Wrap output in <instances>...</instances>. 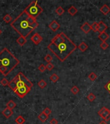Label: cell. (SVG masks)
<instances>
[{"label":"cell","instance_id":"obj_1","mask_svg":"<svg viewBox=\"0 0 110 124\" xmlns=\"http://www.w3.org/2000/svg\"><path fill=\"white\" fill-rule=\"evenodd\" d=\"M77 47L64 32L57 34L48 45V49L61 62H65Z\"/></svg>","mask_w":110,"mask_h":124},{"label":"cell","instance_id":"obj_2","mask_svg":"<svg viewBox=\"0 0 110 124\" xmlns=\"http://www.w3.org/2000/svg\"><path fill=\"white\" fill-rule=\"evenodd\" d=\"M11 26L17 32L27 38L39 26L36 19L27 14L25 10L11 23Z\"/></svg>","mask_w":110,"mask_h":124},{"label":"cell","instance_id":"obj_3","mask_svg":"<svg viewBox=\"0 0 110 124\" xmlns=\"http://www.w3.org/2000/svg\"><path fill=\"white\" fill-rule=\"evenodd\" d=\"M8 87L19 98H23L30 91L33 87V83L20 72L9 82Z\"/></svg>","mask_w":110,"mask_h":124},{"label":"cell","instance_id":"obj_4","mask_svg":"<svg viewBox=\"0 0 110 124\" xmlns=\"http://www.w3.org/2000/svg\"><path fill=\"white\" fill-rule=\"evenodd\" d=\"M19 60L7 48L0 52V72L6 76L19 64Z\"/></svg>","mask_w":110,"mask_h":124},{"label":"cell","instance_id":"obj_5","mask_svg":"<svg viewBox=\"0 0 110 124\" xmlns=\"http://www.w3.org/2000/svg\"><path fill=\"white\" fill-rule=\"evenodd\" d=\"M24 10L28 14L35 19L43 11V8L38 4V1H32Z\"/></svg>","mask_w":110,"mask_h":124},{"label":"cell","instance_id":"obj_6","mask_svg":"<svg viewBox=\"0 0 110 124\" xmlns=\"http://www.w3.org/2000/svg\"><path fill=\"white\" fill-rule=\"evenodd\" d=\"M31 41L35 45H39V44L43 41V37L40 34L38 33H35L30 38Z\"/></svg>","mask_w":110,"mask_h":124},{"label":"cell","instance_id":"obj_7","mask_svg":"<svg viewBox=\"0 0 110 124\" xmlns=\"http://www.w3.org/2000/svg\"><path fill=\"white\" fill-rule=\"evenodd\" d=\"M110 113V110H109L108 108L102 107L100 109L99 111L98 112V114L99 115L100 117H102L103 120H105V118H106V116H108V114Z\"/></svg>","mask_w":110,"mask_h":124},{"label":"cell","instance_id":"obj_8","mask_svg":"<svg viewBox=\"0 0 110 124\" xmlns=\"http://www.w3.org/2000/svg\"><path fill=\"white\" fill-rule=\"evenodd\" d=\"M49 28H50L52 31L55 32V31H57V30L60 28V25L56 21L54 20L52 21V22L50 23V25H49Z\"/></svg>","mask_w":110,"mask_h":124},{"label":"cell","instance_id":"obj_9","mask_svg":"<svg viewBox=\"0 0 110 124\" xmlns=\"http://www.w3.org/2000/svg\"><path fill=\"white\" fill-rule=\"evenodd\" d=\"M107 29H108V26L103 21H100V23H99V29H98L97 32H99V34L104 32Z\"/></svg>","mask_w":110,"mask_h":124},{"label":"cell","instance_id":"obj_10","mask_svg":"<svg viewBox=\"0 0 110 124\" xmlns=\"http://www.w3.org/2000/svg\"><path fill=\"white\" fill-rule=\"evenodd\" d=\"M81 29L83 31V32H84L85 34H88L91 30V25H89L88 22H85L81 27Z\"/></svg>","mask_w":110,"mask_h":124},{"label":"cell","instance_id":"obj_11","mask_svg":"<svg viewBox=\"0 0 110 124\" xmlns=\"http://www.w3.org/2000/svg\"><path fill=\"white\" fill-rule=\"evenodd\" d=\"M2 114L6 118H9L13 115V111L12 109H10L6 107L3 111Z\"/></svg>","mask_w":110,"mask_h":124},{"label":"cell","instance_id":"obj_12","mask_svg":"<svg viewBox=\"0 0 110 124\" xmlns=\"http://www.w3.org/2000/svg\"><path fill=\"white\" fill-rule=\"evenodd\" d=\"M100 12L104 15H107L108 13L110 12V8L108 6V5H104L103 6L101 7V8H100Z\"/></svg>","mask_w":110,"mask_h":124},{"label":"cell","instance_id":"obj_13","mask_svg":"<svg viewBox=\"0 0 110 124\" xmlns=\"http://www.w3.org/2000/svg\"><path fill=\"white\" fill-rule=\"evenodd\" d=\"M88 45L86 43H84V41L81 42V44L78 47V49H79V50H81L82 52H84V51H86L88 49Z\"/></svg>","mask_w":110,"mask_h":124},{"label":"cell","instance_id":"obj_14","mask_svg":"<svg viewBox=\"0 0 110 124\" xmlns=\"http://www.w3.org/2000/svg\"><path fill=\"white\" fill-rule=\"evenodd\" d=\"M38 119H39L41 122L44 123V122H45L48 119V116H47L46 114H45L44 112H42L41 113L39 114V116H38Z\"/></svg>","mask_w":110,"mask_h":124},{"label":"cell","instance_id":"obj_15","mask_svg":"<svg viewBox=\"0 0 110 124\" xmlns=\"http://www.w3.org/2000/svg\"><path fill=\"white\" fill-rule=\"evenodd\" d=\"M16 41L17 43L19 44L20 46H23L26 43H27V41L26 38H25V37H23V36H20V37H19L17 39Z\"/></svg>","mask_w":110,"mask_h":124},{"label":"cell","instance_id":"obj_16","mask_svg":"<svg viewBox=\"0 0 110 124\" xmlns=\"http://www.w3.org/2000/svg\"><path fill=\"white\" fill-rule=\"evenodd\" d=\"M99 38L102 42H103V41H106V40L109 38V35L106 33V32H102V33L101 34H99Z\"/></svg>","mask_w":110,"mask_h":124},{"label":"cell","instance_id":"obj_17","mask_svg":"<svg viewBox=\"0 0 110 124\" xmlns=\"http://www.w3.org/2000/svg\"><path fill=\"white\" fill-rule=\"evenodd\" d=\"M77 12H78L77 9L75 8V6H71L70 7L68 8V12L71 16H74L75 14H77Z\"/></svg>","mask_w":110,"mask_h":124},{"label":"cell","instance_id":"obj_18","mask_svg":"<svg viewBox=\"0 0 110 124\" xmlns=\"http://www.w3.org/2000/svg\"><path fill=\"white\" fill-rule=\"evenodd\" d=\"M16 103H15L13 100H10L8 103H6V107L12 110L13 109H14V108L16 107Z\"/></svg>","mask_w":110,"mask_h":124},{"label":"cell","instance_id":"obj_19","mask_svg":"<svg viewBox=\"0 0 110 124\" xmlns=\"http://www.w3.org/2000/svg\"><path fill=\"white\" fill-rule=\"evenodd\" d=\"M15 122H16L17 124H23L25 122V119L23 118V116H21V115H19V116H18L16 118Z\"/></svg>","mask_w":110,"mask_h":124},{"label":"cell","instance_id":"obj_20","mask_svg":"<svg viewBox=\"0 0 110 124\" xmlns=\"http://www.w3.org/2000/svg\"><path fill=\"white\" fill-rule=\"evenodd\" d=\"M3 21H4L5 22H6V23H10L11 21H12V16H11V15L7 14H6L4 17H3Z\"/></svg>","mask_w":110,"mask_h":124},{"label":"cell","instance_id":"obj_21","mask_svg":"<svg viewBox=\"0 0 110 124\" xmlns=\"http://www.w3.org/2000/svg\"><path fill=\"white\" fill-rule=\"evenodd\" d=\"M59 76H57V75L56 74H55V73L51 75L50 77V80L52 81V82H54V83L57 82V81L59 80Z\"/></svg>","mask_w":110,"mask_h":124},{"label":"cell","instance_id":"obj_22","mask_svg":"<svg viewBox=\"0 0 110 124\" xmlns=\"http://www.w3.org/2000/svg\"><path fill=\"white\" fill-rule=\"evenodd\" d=\"M38 85L41 89H44V88H45V87H46L47 83H46V82L44 80H40L39 81L38 83Z\"/></svg>","mask_w":110,"mask_h":124},{"label":"cell","instance_id":"obj_23","mask_svg":"<svg viewBox=\"0 0 110 124\" xmlns=\"http://www.w3.org/2000/svg\"><path fill=\"white\" fill-rule=\"evenodd\" d=\"M88 78L91 81H94L97 78V76L95 72H91L89 75H88Z\"/></svg>","mask_w":110,"mask_h":124},{"label":"cell","instance_id":"obj_24","mask_svg":"<svg viewBox=\"0 0 110 124\" xmlns=\"http://www.w3.org/2000/svg\"><path fill=\"white\" fill-rule=\"evenodd\" d=\"M91 29L94 32H97L98 29H99V23H97V22H94L91 25Z\"/></svg>","mask_w":110,"mask_h":124},{"label":"cell","instance_id":"obj_25","mask_svg":"<svg viewBox=\"0 0 110 124\" xmlns=\"http://www.w3.org/2000/svg\"><path fill=\"white\" fill-rule=\"evenodd\" d=\"M79 91H80V89H79V88H78L76 85H74V86L72 87V88L71 89V92H72L73 94H74V95L77 94L79 93Z\"/></svg>","mask_w":110,"mask_h":124},{"label":"cell","instance_id":"obj_26","mask_svg":"<svg viewBox=\"0 0 110 124\" xmlns=\"http://www.w3.org/2000/svg\"><path fill=\"white\" fill-rule=\"evenodd\" d=\"M55 12L59 15V16H61L64 14L65 12V10L62 8V6H59L57 8V9L55 10Z\"/></svg>","mask_w":110,"mask_h":124},{"label":"cell","instance_id":"obj_27","mask_svg":"<svg viewBox=\"0 0 110 124\" xmlns=\"http://www.w3.org/2000/svg\"><path fill=\"white\" fill-rule=\"evenodd\" d=\"M96 98V96L95 95H94V93H89V94L87 96V99L89 100V101H91V102H92V101H94L95 99Z\"/></svg>","mask_w":110,"mask_h":124},{"label":"cell","instance_id":"obj_28","mask_svg":"<svg viewBox=\"0 0 110 124\" xmlns=\"http://www.w3.org/2000/svg\"><path fill=\"white\" fill-rule=\"evenodd\" d=\"M0 83H1V84L2 85H3V86H6V85H8V84H9V81H8L7 80V79H6L5 78H3L2 80H1Z\"/></svg>","mask_w":110,"mask_h":124},{"label":"cell","instance_id":"obj_29","mask_svg":"<svg viewBox=\"0 0 110 124\" xmlns=\"http://www.w3.org/2000/svg\"><path fill=\"white\" fill-rule=\"evenodd\" d=\"M52 60H53V58H52V56L49 54H46L45 57H44V60H45L46 62H48V63H50V62H51Z\"/></svg>","mask_w":110,"mask_h":124},{"label":"cell","instance_id":"obj_30","mask_svg":"<svg viewBox=\"0 0 110 124\" xmlns=\"http://www.w3.org/2000/svg\"><path fill=\"white\" fill-rule=\"evenodd\" d=\"M100 47L102 48L103 50H106L108 48L109 45L106 43V41H103V42H102V43L100 44Z\"/></svg>","mask_w":110,"mask_h":124},{"label":"cell","instance_id":"obj_31","mask_svg":"<svg viewBox=\"0 0 110 124\" xmlns=\"http://www.w3.org/2000/svg\"><path fill=\"white\" fill-rule=\"evenodd\" d=\"M38 69H39L40 72H44L46 70V66L44 64H41L39 66V67H38Z\"/></svg>","mask_w":110,"mask_h":124},{"label":"cell","instance_id":"obj_32","mask_svg":"<svg viewBox=\"0 0 110 124\" xmlns=\"http://www.w3.org/2000/svg\"><path fill=\"white\" fill-rule=\"evenodd\" d=\"M43 112H44V113L45 114H46L47 116H49V115H50V114L52 113V111H51L48 107H46L45 109L43 110Z\"/></svg>","mask_w":110,"mask_h":124},{"label":"cell","instance_id":"obj_33","mask_svg":"<svg viewBox=\"0 0 110 124\" xmlns=\"http://www.w3.org/2000/svg\"><path fill=\"white\" fill-rule=\"evenodd\" d=\"M46 69H48V70H52L54 68V65L50 62L47 63V65H46Z\"/></svg>","mask_w":110,"mask_h":124},{"label":"cell","instance_id":"obj_34","mask_svg":"<svg viewBox=\"0 0 110 124\" xmlns=\"http://www.w3.org/2000/svg\"><path fill=\"white\" fill-rule=\"evenodd\" d=\"M104 88H105V89H106L110 94V80L106 83V85H104Z\"/></svg>","mask_w":110,"mask_h":124},{"label":"cell","instance_id":"obj_35","mask_svg":"<svg viewBox=\"0 0 110 124\" xmlns=\"http://www.w3.org/2000/svg\"><path fill=\"white\" fill-rule=\"evenodd\" d=\"M50 124H58V121L55 118H52V120L50 121Z\"/></svg>","mask_w":110,"mask_h":124},{"label":"cell","instance_id":"obj_36","mask_svg":"<svg viewBox=\"0 0 110 124\" xmlns=\"http://www.w3.org/2000/svg\"><path fill=\"white\" fill-rule=\"evenodd\" d=\"M110 120V113L108 114V116H106V118H105V120H104V121H105V122H108Z\"/></svg>","mask_w":110,"mask_h":124},{"label":"cell","instance_id":"obj_37","mask_svg":"<svg viewBox=\"0 0 110 124\" xmlns=\"http://www.w3.org/2000/svg\"><path fill=\"white\" fill-rule=\"evenodd\" d=\"M107 124L105 121H102L101 122H100V124Z\"/></svg>","mask_w":110,"mask_h":124},{"label":"cell","instance_id":"obj_38","mask_svg":"<svg viewBox=\"0 0 110 124\" xmlns=\"http://www.w3.org/2000/svg\"><path fill=\"white\" fill-rule=\"evenodd\" d=\"M1 34H2V31H1V30L0 29V35H1Z\"/></svg>","mask_w":110,"mask_h":124}]
</instances>
